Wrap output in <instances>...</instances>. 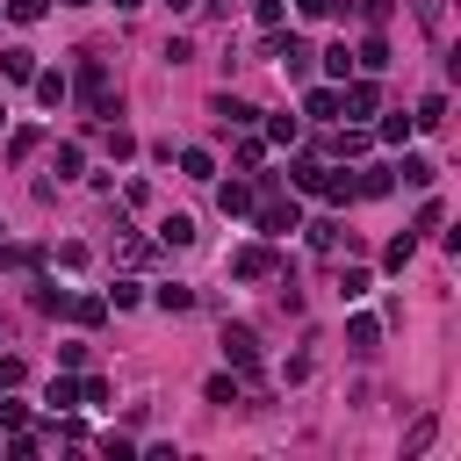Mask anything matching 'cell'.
Masks as SVG:
<instances>
[{"label": "cell", "instance_id": "7402d4cb", "mask_svg": "<svg viewBox=\"0 0 461 461\" xmlns=\"http://www.w3.org/2000/svg\"><path fill=\"white\" fill-rule=\"evenodd\" d=\"M432 439H439V418H418V425H411V432H403V454H425V447H432Z\"/></svg>", "mask_w": 461, "mask_h": 461}, {"label": "cell", "instance_id": "9c48e42d", "mask_svg": "<svg viewBox=\"0 0 461 461\" xmlns=\"http://www.w3.org/2000/svg\"><path fill=\"white\" fill-rule=\"evenodd\" d=\"M389 187H396V173H389V166H367V173L353 180V202H375V194H389Z\"/></svg>", "mask_w": 461, "mask_h": 461}, {"label": "cell", "instance_id": "83f0119b", "mask_svg": "<svg viewBox=\"0 0 461 461\" xmlns=\"http://www.w3.org/2000/svg\"><path fill=\"white\" fill-rule=\"evenodd\" d=\"M324 72H331V79H353V50L331 43V50H324Z\"/></svg>", "mask_w": 461, "mask_h": 461}, {"label": "cell", "instance_id": "74e56055", "mask_svg": "<svg viewBox=\"0 0 461 461\" xmlns=\"http://www.w3.org/2000/svg\"><path fill=\"white\" fill-rule=\"evenodd\" d=\"M108 303H115V310H137V303H144V288H137V281H115V295H108Z\"/></svg>", "mask_w": 461, "mask_h": 461}, {"label": "cell", "instance_id": "44dd1931", "mask_svg": "<svg viewBox=\"0 0 461 461\" xmlns=\"http://www.w3.org/2000/svg\"><path fill=\"white\" fill-rule=\"evenodd\" d=\"M180 173H187V180H209V173H216V158H209L202 144H187V151H180Z\"/></svg>", "mask_w": 461, "mask_h": 461}, {"label": "cell", "instance_id": "30bf717a", "mask_svg": "<svg viewBox=\"0 0 461 461\" xmlns=\"http://www.w3.org/2000/svg\"><path fill=\"white\" fill-rule=\"evenodd\" d=\"M194 238H202V230H194L187 216H166V223H158V245H166V252H187Z\"/></svg>", "mask_w": 461, "mask_h": 461}, {"label": "cell", "instance_id": "7a4b0ae2", "mask_svg": "<svg viewBox=\"0 0 461 461\" xmlns=\"http://www.w3.org/2000/svg\"><path fill=\"white\" fill-rule=\"evenodd\" d=\"M252 209H259V230H267V238H288V230H303V216H295V202H288L281 187H259V194H252Z\"/></svg>", "mask_w": 461, "mask_h": 461}, {"label": "cell", "instance_id": "b9f144b4", "mask_svg": "<svg viewBox=\"0 0 461 461\" xmlns=\"http://www.w3.org/2000/svg\"><path fill=\"white\" fill-rule=\"evenodd\" d=\"M202 7H216V14H238V0H202Z\"/></svg>", "mask_w": 461, "mask_h": 461}, {"label": "cell", "instance_id": "2e32d148", "mask_svg": "<svg viewBox=\"0 0 461 461\" xmlns=\"http://www.w3.org/2000/svg\"><path fill=\"white\" fill-rule=\"evenodd\" d=\"M353 65H360V72H382V65H389V43H382V29H375V36L353 50Z\"/></svg>", "mask_w": 461, "mask_h": 461}, {"label": "cell", "instance_id": "8fae6325", "mask_svg": "<svg viewBox=\"0 0 461 461\" xmlns=\"http://www.w3.org/2000/svg\"><path fill=\"white\" fill-rule=\"evenodd\" d=\"M303 115L331 122V115H339V86H310V94H303Z\"/></svg>", "mask_w": 461, "mask_h": 461}, {"label": "cell", "instance_id": "7bdbcfd3", "mask_svg": "<svg viewBox=\"0 0 461 461\" xmlns=\"http://www.w3.org/2000/svg\"><path fill=\"white\" fill-rule=\"evenodd\" d=\"M166 7H173V14H187V7H202V0H166Z\"/></svg>", "mask_w": 461, "mask_h": 461}, {"label": "cell", "instance_id": "f6af8a7d", "mask_svg": "<svg viewBox=\"0 0 461 461\" xmlns=\"http://www.w3.org/2000/svg\"><path fill=\"white\" fill-rule=\"evenodd\" d=\"M0 122H7V108H0Z\"/></svg>", "mask_w": 461, "mask_h": 461}, {"label": "cell", "instance_id": "ba28073f", "mask_svg": "<svg viewBox=\"0 0 461 461\" xmlns=\"http://www.w3.org/2000/svg\"><path fill=\"white\" fill-rule=\"evenodd\" d=\"M94 137H101V144H108V158H130V151H137V137H130V130H122V122H108V115H101V122H94Z\"/></svg>", "mask_w": 461, "mask_h": 461}, {"label": "cell", "instance_id": "603a6c76", "mask_svg": "<svg viewBox=\"0 0 461 461\" xmlns=\"http://www.w3.org/2000/svg\"><path fill=\"white\" fill-rule=\"evenodd\" d=\"M36 144H43V130H36V122H22V130H14V137H7V158H29V151H36Z\"/></svg>", "mask_w": 461, "mask_h": 461}, {"label": "cell", "instance_id": "1f68e13d", "mask_svg": "<svg viewBox=\"0 0 461 461\" xmlns=\"http://www.w3.org/2000/svg\"><path fill=\"white\" fill-rule=\"evenodd\" d=\"M367 288H375V281H367V267H346V274H339V295H346V303H353V295H367Z\"/></svg>", "mask_w": 461, "mask_h": 461}, {"label": "cell", "instance_id": "277c9868", "mask_svg": "<svg viewBox=\"0 0 461 461\" xmlns=\"http://www.w3.org/2000/svg\"><path fill=\"white\" fill-rule=\"evenodd\" d=\"M267 58H281V72H288V79H310V65H317V50H310L303 36H274V43H267Z\"/></svg>", "mask_w": 461, "mask_h": 461}, {"label": "cell", "instance_id": "d6986e66", "mask_svg": "<svg viewBox=\"0 0 461 461\" xmlns=\"http://www.w3.org/2000/svg\"><path fill=\"white\" fill-rule=\"evenodd\" d=\"M375 339H382L375 317H353V324H346V346H353V353H375Z\"/></svg>", "mask_w": 461, "mask_h": 461}, {"label": "cell", "instance_id": "d590c367", "mask_svg": "<svg viewBox=\"0 0 461 461\" xmlns=\"http://www.w3.org/2000/svg\"><path fill=\"white\" fill-rule=\"evenodd\" d=\"M310 245L317 252H339V223H310Z\"/></svg>", "mask_w": 461, "mask_h": 461}, {"label": "cell", "instance_id": "ffe728a7", "mask_svg": "<svg viewBox=\"0 0 461 461\" xmlns=\"http://www.w3.org/2000/svg\"><path fill=\"white\" fill-rule=\"evenodd\" d=\"M29 72H36V58H29L22 43H14V50H0V79H29Z\"/></svg>", "mask_w": 461, "mask_h": 461}, {"label": "cell", "instance_id": "52a82bcc", "mask_svg": "<svg viewBox=\"0 0 461 461\" xmlns=\"http://www.w3.org/2000/svg\"><path fill=\"white\" fill-rule=\"evenodd\" d=\"M209 115H216L223 130H252V122H259V108H252V101H230V94H216V101H209Z\"/></svg>", "mask_w": 461, "mask_h": 461}, {"label": "cell", "instance_id": "cb8c5ba5", "mask_svg": "<svg viewBox=\"0 0 461 461\" xmlns=\"http://www.w3.org/2000/svg\"><path fill=\"white\" fill-rule=\"evenodd\" d=\"M367 144H375V137H367V130H339V137H331V151H339V158H360V151H367Z\"/></svg>", "mask_w": 461, "mask_h": 461}, {"label": "cell", "instance_id": "ac0fdd59", "mask_svg": "<svg viewBox=\"0 0 461 461\" xmlns=\"http://www.w3.org/2000/svg\"><path fill=\"white\" fill-rule=\"evenodd\" d=\"M396 173H403V180H411V187H432V180H439V166H432V158H425V151H411V158H403V166H396Z\"/></svg>", "mask_w": 461, "mask_h": 461}, {"label": "cell", "instance_id": "d6a6232c", "mask_svg": "<svg viewBox=\"0 0 461 461\" xmlns=\"http://www.w3.org/2000/svg\"><path fill=\"white\" fill-rule=\"evenodd\" d=\"M43 403H50V411H72V403H79V382H65V375H58V382H50V396H43Z\"/></svg>", "mask_w": 461, "mask_h": 461}, {"label": "cell", "instance_id": "f35d334b", "mask_svg": "<svg viewBox=\"0 0 461 461\" xmlns=\"http://www.w3.org/2000/svg\"><path fill=\"white\" fill-rule=\"evenodd\" d=\"M0 425H7V432H22V425H29V403H0Z\"/></svg>", "mask_w": 461, "mask_h": 461}, {"label": "cell", "instance_id": "6da1fadb", "mask_svg": "<svg viewBox=\"0 0 461 461\" xmlns=\"http://www.w3.org/2000/svg\"><path fill=\"white\" fill-rule=\"evenodd\" d=\"M65 94H72V101H79V108H86V115H94V122H101V115H115V108H122V94H115V86H108V58H101V50H79V72H72V79H65Z\"/></svg>", "mask_w": 461, "mask_h": 461}, {"label": "cell", "instance_id": "5b68a950", "mask_svg": "<svg viewBox=\"0 0 461 461\" xmlns=\"http://www.w3.org/2000/svg\"><path fill=\"white\" fill-rule=\"evenodd\" d=\"M230 274H238V281H267V274H281V259H274L267 245H238V252H230Z\"/></svg>", "mask_w": 461, "mask_h": 461}, {"label": "cell", "instance_id": "ab89813d", "mask_svg": "<svg viewBox=\"0 0 461 461\" xmlns=\"http://www.w3.org/2000/svg\"><path fill=\"white\" fill-rule=\"evenodd\" d=\"M360 14H367V29H382L389 22V0H360Z\"/></svg>", "mask_w": 461, "mask_h": 461}, {"label": "cell", "instance_id": "4316f807", "mask_svg": "<svg viewBox=\"0 0 461 461\" xmlns=\"http://www.w3.org/2000/svg\"><path fill=\"white\" fill-rule=\"evenodd\" d=\"M65 303H72V295H65V288H58V281H36V310H43V317H58V310H65Z\"/></svg>", "mask_w": 461, "mask_h": 461}, {"label": "cell", "instance_id": "484cf974", "mask_svg": "<svg viewBox=\"0 0 461 461\" xmlns=\"http://www.w3.org/2000/svg\"><path fill=\"white\" fill-rule=\"evenodd\" d=\"M411 252H418V238L403 230V238H389V252H382V267H396V274H403V267H411Z\"/></svg>", "mask_w": 461, "mask_h": 461}, {"label": "cell", "instance_id": "8d00e7d4", "mask_svg": "<svg viewBox=\"0 0 461 461\" xmlns=\"http://www.w3.org/2000/svg\"><path fill=\"white\" fill-rule=\"evenodd\" d=\"M43 252H29V245H0V267H36Z\"/></svg>", "mask_w": 461, "mask_h": 461}, {"label": "cell", "instance_id": "f546056e", "mask_svg": "<svg viewBox=\"0 0 461 461\" xmlns=\"http://www.w3.org/2000/svg\"><path fill=\"white\" fill-rule=\"evenodd\" d=\"M267 137H274V144H295L303 122H295V115H267Z\"/></svg>", "mask_w": 461, "mask_h": 461}, {"label": "cell", "instance_id": "e0dca14e", "mask_svg": "<svg viewBox=\"0 0 461 461\" xmlns=\"http://www.w3.org/2000/svg\"><path fill=\"white\" fill-rule=\"evenodd\" d=\"M29 86H36V101H43V108H58V101H65V72H29Z\"/></svg>", "mask_w": 461, "mask_h": 461}, {"label": "cell", "instance_id": "836d02e7", "mask_svg": "<svg viewBox=\"0 0 461 461\" xmlns=\"http://www.w3.org/2000/svg\"><path fill=\"white\" fill-rule=\"evenodd\" d=\"M202 396H209V403H238V382H230V375H209V389H202Z\"/></svg>", "mask_w": 461, "mask_h": 461}, {"label": "cell", "instance_id": "4dcf8cb0", "mask_svg": "<svg viewBox=\"0 0 461 461\" xmlns=\"http://www.w3.org/2000/svg\"><path fill=\"white\" fill-rule=\"evenodd\" d=\"M79 166H86V151H79V144H58V166H50V173H58V180H72Z\"/></svg>", "mask_w": 461, "mask_h": 461}, {"label": "cell", "instance_id": "bcb514c9", "mask_svg": "<svg viewBox=\"0 0 461 461\" xmlns=\"http://www.w3.org/2000/svg\"><path fill=\"white\" fill-rule=\"evenodd\" d=\"M0 230H7V223H0Z\"/></svg>", "mask_w": 461, "mask_h": 461}, {"label": "cell", "instance_id": "60d3db41", "mask_svg": "<svg viewBox=\"0 0 461 461\" xmlns=\"http://www.w3.org/2000/svg\"><path fill=\"white\" fill-rule=\"evenodd\" d=\"M295 7H303L310 22H317V14H331V0H295Z\"/></svg>", "mask_w": 461, "mask_h": 461}, {"label": "cell", "instance_id": "d4e9b609", "mask_svg": "<svg viewBox=\"0 0 461 461\" xmlns=\"http://www.w3.org/2000/svg\"><path fill=\"white\" fill-rule=\"evenodd\" d=\"M288 180H295V187H310V194H317V187H324V166H317V158H295V166H288Z\"/></svg>", "mask_w": 461, "mask_h": 461}, {"label": "cell", "instance_id": "f1b7e54d", "mask_svg": "<svg viewBox=\"0 0 461 461\" xmlns=\"http://www.w3.org/2000/svg\"><path fill=\"white\" fill-rule=\"evenodd\" d=\"M375 137H382V144H403V137H411V115H403V108H396V115H382V130H375Z\"/></svg>", "mask_w": 461, "mask_h": 461}, {"label": "cell", "instance_id": "3957f363", "mask_svg": "<svg viewBox=\"0 0 461 461\" xmlns=\"http://www.w3.org/2000/svg\"><path fill=\"white\" fill-rule=\"evenodd\" d=\"M223 360H230L238 375H259V339H252V324H223Z\"/></svg>", "mask_w": 461, "mask_h": 461}, {"label": "cell", "instance_id": "9a60e30c", "mask_svg": "<svg viewBox=\"0 0 461 461\" xmlns=\"http://www.w3.org/2000/svg\"><path fill=\"white\" fill-rule=\"evenodd\" d=\"M65 317H72V324H101V317H108V295H72Z\"/></svg>", "mask_w": 461, "mask_h": 461}, {"label": "cell", "instance_id": "4fadbf2b", "mask_svg": "<svg viewBox=\"0 0 461 461\" xmlns=\"http://www.w3.org/2000/svg\"><path fill=\"white\" fill-rule=\"evenodd\" d=\"M216 209H223V216H245V209H252V187H245V180H223V187H216Z\"/></svg>", "mask_w": 461, "mask_h": 461}, {"label": "cell", "instance_id": "7c38bea8", "mask_svg": "<svg viewBox=\"0 0 461 461\" xmlns=\"http://www.w3.org/2000/svg\"><path fill=\"white\" fill-rule=\"evenodd\" d=\"M447 122V94H425L418 108H411V130H439Z\"/></svg>", "mask_w": 461, "mask_h": 461}, {"label": "cell", "instance_id": "5bb4252c", "mask_svg": "<svg viewBox=\"0 0 461 461\" xmlns=\"http://www.w3.org/2000/svg\"><path fill=\"white\" fill-rule=\"evenodd\" d=\"M151 303H158L166 317H180V310H194V288H180V281H166V288H151Z\"/></svg>", "mask_w": 461, "mask_h": 461}, {"label": "cell", "instance_id": "ee69618b", "mask_svg": "<svg viewBox=\"0 0 461 461\" xmlns=\"http://www.w3.org/2000/svg\"><path fill=\"white\" fill-rule=\"evenodd\" d=\"M115 7H122V14H130V7H144V0H115Z\"/></svg>", "mask_w": 461, "mask_h": 461}, {"label": "cell", "instance_id": "8992f818", "mask_svg": "<svg viewBox=\"0 0 461 461\" xmlns=\"http://www.w3.org/2000/svg\"><path fill=\"white\" fill-rule=\"evenodd\" d=\"M375 108H382V86H375V79H346L339 115H375Z\"/></svg>", "mask_w": 461, "mask_h": 461}, {"label": "cell", "instance_id": "e575fe53", "mask_svg": "<svg viewBox=\"0 0 461 461\" xmlns=\"http://www.w3.org/2000/svg\"><path fill=\"white\" fill-rule=\"evenodd\" d=\"M7 22H22V29L43 22V0H7Z\"/></svg>", "mask_w": 461, "mask_h": 461}]
</instances>
